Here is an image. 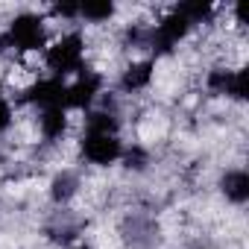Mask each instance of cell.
I'll return each instance as SVG.
<instances>
[{"label": "cell", "mask_w": 249, "mask_h": 249, "mask_svg": "<svg viewBox=\"0 0 249 249\" xmlns=\"http://www.w3.org/2000/svg\"><path fill=\"white\" fill-rule=\"evenodd\" d=\"M9 44H15L18 50H38L44 44V27L36 15H21L12 21L9 30Z\"/></svg>", "instance_id": "cell-1"}, {"label": "cell", "mask_w": 249, "mask_h": 249, "mask_svg": "<svg viewBox=\"0 0 249 249\" xmlns=\"http://www.w3.org/2000/svg\"><path fill=\"white\" fill-rule=\"evenodd\" d=\"M79 59H82V38L79 36H68V38L56 41L47 50V65L53 71H59V73L76 71L79 68Z\"/></svg>", "instance_id": "cell-2"}, {"label": "cell", "mask_w": 249, "mask_h": 249, "mask_svg": "<svg viewBox=\"0 0 249 249\" xmlns=\"http://www.w3.org/2000/svg\"><path fill=\"white\" fill-rule=\"evenodd\" d=\"M82 150L94 164H108L120 156V141L114 135H88Z\"/></svg>", "instance_id": "cell-3"}, {"label": "cell", "mask_w": 249, "mask_h": 249, "mask_svg": "<svg viewBox=\"0 0 249 249\" xmlns=\"http://www.w3.org/2000/svg\"><path fill=\"white\" fill-rule=\"evenodd\" d=\"M65 85H62V79H47V82H38V85H33L27 94H24V100H33V103H41V106H47V108H59L62 103H65Z\"/></svg>", "instance_id": "cell-4"}, {"label": "cell", "mask_w": 249, "mask_h": 249, "mask_svg": "<svg viewBox=\"0 0 249 249\" xmlns=\"http://www.w3.org/2000/svg\"><path fill=\"white\" fill-rule=\"evenodd\" d=\"M100 91V76L97 73H82L68 91H65V103L73 106V108H82L94 100V94Z\"/></svg>", "instance_id": "cell-5"}, {"label": "cell", "mask_w": 249, "mask_h": 249, "mask_svg": "<svg viewBox=\"0 0 249 249\" xmlns=\"http://www.w3.org/2000/svg\"><path fill=\"white\" fill-rule=\"evenodd\" d=\"M223 191H226L229 199L243 202L249 196V176L246 173H226L223 176Z\"/></svg>", "instance_id": "cell-6"}, {"label": "cell", "mask_w": 249, "mask_h": 249, "mask_svg": "<svg viewBox=\"0 0 249 249\" xmlns=\"http://www.w3.org/2000/svg\"><path fill=\"white\" fill-rule=\"evenodd\" d=\"M153 76V65L150 62H141V65H132L126 73H123V88L126 91H135V88H144Z\"/></svg>", "instance_id": "cell-7"}, {"label": "cell", "mask_w": 249, "mask_h": 249, "mask_svg": "<svg viewBox=\"0 0 249 249\" xmlns=\"http://www.w3.org/2000/svg\"><path fill=\"white\" fill-rule=\"evenodd\" d=\"M41 129H44L47 138L62 135V129H65V111L62 108H47L44 117H41Z\"/></svg>", "instance_id": "cell-8"}, {"label": "cell", "mask_w": 249, "mask_h": 249, "mask_svg": "<svg viewBox=\"0 0 249 249\" xmlns=\"http://www.w3.org/2000/svg\"><path fill=\"white\" fill-rule=\"evenodd\" d=\"M117 120L111 114H91L88 120V135H114Z\"/></svg>", "instance_id": "cell-9"}, {"label": "cell", "mask_w": 249, "mask_h": 249, "mask_svg": "<svg viewBox=\"0 0 249 249\" xmlns=\"http://www.w3.org/2000/svg\"><path fill=\"white\" fill-rule=\"evenodd\" d=\"M73 191H76V176H73V173L56 176V182H53V196H56V199H68Z\"/></svg>", "instance_id": "cell-10"}, {"label": "cell", "mask_w": 249, "mask_h": 249, "mask_svg": "<svg viewBox=\"0 0 249 249\" xmlns=\"http://www.w3.org/2000/svg\"><path fill=\"white\" fill-rule=\"evenodd\" d=\"M79 12L85 18H91V21H103V18H108L114 12V6L111 3H85V6H79Z\"/></svg>", "instance_id": "cell-11"}, {"label": "cell", "mask_w": 249, "mask_h": 249, "mask_svg": "<svg viewBox=\"0 0 249 249\" xmlns=\"http://www.w3.org/2000/svg\"><path fill=\"white\" fill-rule=\"evenodd\" d=\"M208 85H211V91L229 94V85H231V73H226V71H214V73L208 76Z\"/></svg>", "instance_id": "cell-12"}, {"label": "cell", "mask_w": 249, "mask_h": 249, "mask_svg": "<svg viewBox=\"0 0 249 249\" xmlns=\"http://www.w3.org/2000/svg\"><path fill=\"white\" fill-rule=\"evenodd\" d=\"M229 94H231V97H237V100H243V97H246V73H243V71L231 73V85H229Z\"/></svg>", "instance_id": "cell-13"}, {"label": "cell", "mask_w": 249, "mask_h": 249, "mask_svg": "<svg viewBox=\"0 0 249 249\" xmlns=\"http://www.w3.org/2000/svg\"><path fill=\"white\" fill-rule=\"evenodd\" d=\"M9 126V106H6V100L0 97V132H3Z\"/></svg>", "instance_id": "cell-14"}, {"label": "cell", "mask_w": 249, "mask_h": 249, "mask_svg": "<svg viewBox=\"0 0 249 249\" xmlns=\"http://www.w3.org/2000/svg\"><path fill=\"white\" fill-rule=\"evenodd\" d=\"M126 161H129V167H144V153H141V150H135V153H129V156H126Z\"/></svg>", "instance_id": "cell-15"}, {"label": "cell", "mask_w": 249, "mask_h": 249, "mask_svg": "<svg viewBox=\"0 0 249 249\" xmlns=\"http://www.w3.org/2000/svg\"><path fill=\"white\" fill-rule=\"evenodd\" d=\"M56 12H59V15H76V12H79V6H71V3H56Z\"/></svg>", "instance_id": "cell-16"}, {"label": "cell", "mask_w": 249, "mask_h": 249, "mask_svg": "<svg viewBox=\"0 0 249 249\" xmlns=\"http://www.w3.org/2000/svg\"><path fill=\"white\" fill-rule=\"evenodd\" d=\"M9 47V36H0V53H3Z\"/></svg>", "instance_id": "cell-17"}, {"label": "cell", "mask_w": 249, "mask_h": 249, "mask_svg": "<svg viewBox=\"0 0 249 249\" xmlns=\"http://www.w3.org/2000/svg\"><path fill=\"white\" fill-rule=\"evenodd\" d=\"M82 249H88V246H82Z\"/></svg>", "instance_id": "cell-18"}]
</instances>
